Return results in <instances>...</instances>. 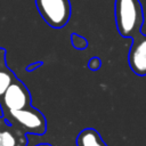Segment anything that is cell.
<instances>
[{
	"mask_svg": "<svg viewBox=\"0 0 146 146\" xmlns=\"http://www.w3.org/2000/svg\"><path fill=\"white\" fill-rule=\"evenodd\" d=\"M115 25L123 38H133L141 33L144 24V10L140 0H115Z\"/></svg>",
	"mask_w": 146,
	"mask_h": 146,
	"instance_id": "cell-1",
	"label": "cell"
},
{
	"mask_svg": "<svg viewBox=\"0 0 146 146\" xmlns=\"http://www.w3.org/2000/svg\"><path fill=\"white\" fill-rule=\"evenodd\" d=\"M2 116L10 124H18L19 129L27 133L41 136L47 130V122L43 114L31 105L22 110L5 111Z\"/></svg>",
	"mask_w": 146,
	"mask_h": 146,
	"instance_id": "cell-2",
	"label": "cell"
},
{
	"mask_svg": "<svg viewBox=\"0 0 146 146\" xmlns=\"http://www.w3.org/2000/svg\"><path fill=\"white\" fill-rule=\"evenodd\" d=\"M35 6L42 19L52 29L64 27L71 18L70 0H35Z\"/></svg>",
	"mask_w": 146,
	"mask_h": 146,
	"instance_id": "cell-3",
	"label": "cell"
},
{
	"mask_svg": "<svg viewBox=\"0 0 146 146\" xmlns=\"http://www.w3.org/2000/svg\"><path fill=\"white\" fill-rule=\"evenodd\" d=\"M0 104L2 112L22 110L31 105V96L27 88L19 80L15 79L0 98Z\"/></svg>",
	"mask_w": 146,
	"mask_h": 146,
	"instance_id": "cell-4",
	"label": "cell"
},
{
	"mask_svg": "<svg viewBox=\"0 0 146 146\" xmlns=\"http://www.w3.org/2000/svg\"><path fill=\"white\" fill-rule=\"evenodd\" d=\"M128 60L130 68L136 75H146V34L143 32L132 38Z\"/></svg>",
	"mask_w": 146,
	"mask_h": 146,
	"instance_id": "cell-5",
	"label": "cell"
},
{
	"mask_svg": "<svg viewBox=\"0 0 146 146\" xmlns=\"http://www.w3.org/2000/svg\"><path fill=\"white\" fill-rule=\"evenodd\" d=\"M76 146H106V144L95 129L87 128L78 135Z\"/></svg>",
	"mask_w": 146,
	"mask_h": 146,
	"instance_id": "cell-6",
	"label": "cell"
},
{
	"mask_svg": "<svg viewBox=\"0 0 146 146\" xmlns=\"http://www.w3.org/2000/svg\"><path fill=\"white\" fill-rule=\"evenodd\" d=\"M19 139H26L25 136L18 137L14 131L13 125L8 122L7 127H0V146H26L25 144H21Z\"/></svg>",
	"mask_w": 146,
	"mask_h": 146,
	"instance_id": "cell-7",
	"label": "cell"
},
{
	"mask_svg": "<svg viewBox=\"0 0 146 146\" xmlns=\"http://www.w3.org/2000/svg\"><path fill=\"white\" fill-rule=\"evenodd\" d=\"M16 79V76L14 75V73L6 68L5 66L2 68H0V98L2 97V95L5 94V91L7 90V88L11 84V82Z\"/></svg>",
	"mask_w": 146,
	"mask_h": 146,
	"instance_id": "cell-8",
	"label": "cell"
},
{
	"mask_svg": "<svg viewBox=\"0 0 146 146\" xmlns=\"http://www.w3.org/2000/svg\"><path fill=\"white\" fill-rule=\"evenodd\" d=\"M71 42H72V46L74 48L80 49V50L86 49L87 46H88L87 39L83 38V36H81V35H79V34H76V33H72L71 34Z\"/></svg>",
	"mask_w": 146,
	"mask_h": 146,
	"instance_id": "cell-9",
	"label": "cell"
},
{
	"mask_svg": "<svg viewBox=\"0 0 146 146\" xmlns=\"http://www.w3.org/2000/svg\"><path fill=\"white\" fill-rule=\"evenodd\" d=\"M100 66H102V60L98 57H92L88 63V67L92 71H97Z\"/></svg>",
	"mask_w": 146,
	"mask_h": 146,
	"instance_id": "cell-10",
	"label": "cell"
},
{
	"mask_svg": "<svg viewBox=\"0 0 146 146\" xmlns=\"http://www.w3.org/2000/svg\"><path fill=\"white\" fill-rule=\"evenodd\" d=\"M35 146H51L50 144H46V143H42V144H38V145H35Z\"/></svg>",
	"mask_w": 146,
	"mask_h": 146,
	"instance_id": "cell-11",
	"label": "cell"
},
{
	"mask_svg": "<svg viewBox=\"0 0 146 146\" xmlns=\"http://www.w3.org/2000/svg\"><path fill=\"white\" fill-rule=\"evenodd\" d=\"M3 112H2V107H1V104H0V116H2Z\"/></svg>",
	"mask_w": 146,
	"mask_h": 146,
	"instance_id": "cell-12",
	"label": "cell"
}]
</instances>
